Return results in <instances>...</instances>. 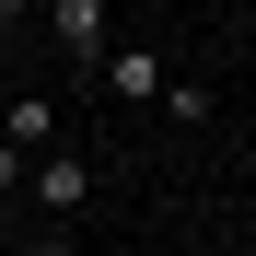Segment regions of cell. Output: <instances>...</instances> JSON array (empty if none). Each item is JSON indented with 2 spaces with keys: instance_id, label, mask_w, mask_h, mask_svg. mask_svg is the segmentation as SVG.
<instances>
[{
  "instance_id": "1",
  "label": "cell",
  "mask_w": 256,
  "mask_h": 256,
  "mask_svg": "<svg viewBox=\"0 0 256 256\" xmlns=\"http://www.w3.org/2000/svg\"><path fill=\"white\" fill-rule=\"evenodd\" d=\"M47 35H58V58H70V70H105V58H116L105 0H47Z\"/></svg>"
},
{
  "instance_id": "2",
  "label": "cell",
  "mask_w": 256,
  "mask_h": 256,
  "mask_svg": "<svg viewBox=\"0 0 256 256\" xmlns=\"http://www.w3.org/2000/svg\"><path fill=\"white\" fill-rule=\"evenodd\" d=\"M0 140H12L24 163H47V152H70V128H58L47 94H12V105H0Z\"/></svg>"
},
{
  "instance_id": "3",
  "label": "cell",
  "mask_w": 256,
  "mask_h": 256,
  "mask_svg": "<svg viewBox=\"0 0 256 256\" xmlns=\"http://www.w3.org/2000/svg\"><path fill=\"white\" fill-rule=\"evenodd\" d=\"M105 94H116V105H163V94H175V70H163L152 47H116V58H105Z\"/></svg>"
},
{
  "instance_id": "4",
  "label": "cell",
  "mask_w": 256,
  "mask_h": 256,
  "mask_svg": "<svg viewBox=\"0 0 256 256\" xmlns=\"http://www.w3.org/2000/svg\"><path fill=\"white\" fill-rule=\"evenodd\" d=\"M35 210H58V222H70V210L82 198H94V163H82V152H47V163H35V186H24Z\"/></svg>"
},
{
  "instance_id": "5",
  "label": "cell",
  "mask_w": 256,
  "mask_h": 256,
  "mask_svg": "<svg viewBox=\"0 0 256 256\" xmlns=\"http://www.w3.org/2000/svg\"><path fill=\"white\" fill-rule=\"evenodd\" d=\"M24 186H35V163H24L12 140H0V210H24Z\"/></svg>"
},
{
  "instance_id": "6",
  "label": "cell",
  "mask_w": 256,
  "mask_h": 256,
  "mask_svg": "<svg viewBox=\"0 0 256 256\" xmlns=\"http://www.w3.org/2000/svg\"><path fill=\"white\" fill-rule=\"evenodd\" d=\"M0 256H12V210H0Z\"/></svg>"
},
{
  "instance_id": "7",
  "label": "cell",
  "mask_w": 256,
  "mask_h": 256,
  "mask_svg": "<svg viewBox=\"0 0 256 256\" xmlns=\"http://www.w3.org/2000/svg\"><path fill=\"white\" fill-rule=\"evenodd\" d=\"M12 256H47V244H12Z\"/></svg>"
}]
</instances>
